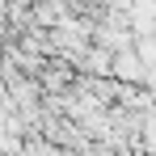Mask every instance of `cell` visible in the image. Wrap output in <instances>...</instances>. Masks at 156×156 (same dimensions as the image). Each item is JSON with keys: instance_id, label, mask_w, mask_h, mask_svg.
I'll return each mask as SVG.
<instances>
[{"instance_id": "cell-2", "label": "cell", "mask_w": 156, "mask_h": 156, "mask_svg": "<svg viewBox=\"0 0 156 156\" xmlns=\"http://www.w3.org/2000/svg\"><path fill=\"white\" fill-rule=\"evenodd\" d=\"M80 68L93 72V76H114V51H105V47H89V51L80 55Z\"/></svg>"}, {"instance_id": "cell-3", "label": "cell", "mask_w": 156, "mask_h": 156, "mask_svg": "<svg viewBox=\"0 0 156 156\" xmlns=\"http://www.w3.org/2000/svg\"><path fill=\"white\" fill-rule=\"evenodd\" d=\"M17 156H55V148H51V144H26Z\"/></svg>"}, {"instance_id": "cell-1", "label": "cell", "mask_w": 156, "mask_h": 156, "mask_svg": "<svg viewBox=\"0 0 156 156\" xmlns=\"http://www.w3.org/2000/svg\"><path fill=\"white\" fill-rule=\"evenodd\" d=\"M114 80H127V84H139V80H148V68H144V59L131 51H114Z\"/></svg>"}]
</instances>
